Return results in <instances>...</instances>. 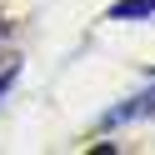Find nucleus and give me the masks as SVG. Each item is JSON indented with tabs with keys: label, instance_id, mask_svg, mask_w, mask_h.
<instances>
[{
	"label": "nucleus",
	"instance_id": "f257e3e1",
	"mask_svg": "<svg viewBox=\"0 0 155 155\" xmlns=\"http://www.w3.org/2000/svg\"><path fill=\"white\" fill-rule=\"evenodd\" d=\"M155 15V0H115L110 5V20H145Z\"/></svg>",
	"mask_w": 155,
	"mask_h": 155
},
{
	"label": "nucleus",
	"instance_id": "f03ea898",
	"mask_svg": "<svg viewBox=\"0 0 155 155\" xmlns=\"http://www.w3.org/2000/svg\"><path fill=\"white\" fill-rule=\"evenodd\" d=\"M0 60H5V30H0Z\"/></svg>",
	"mask_w": 155,
	"mask_h": 155
}]
</instances>
